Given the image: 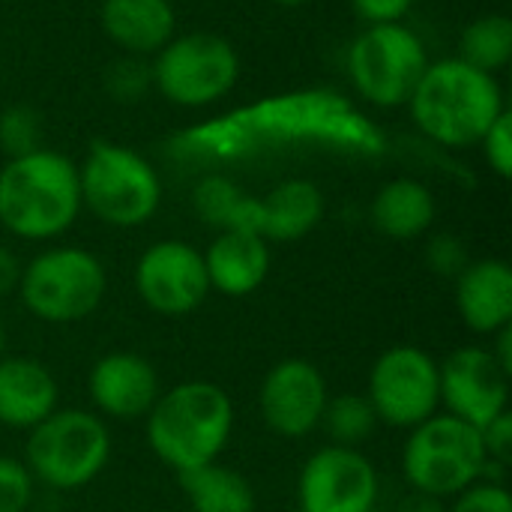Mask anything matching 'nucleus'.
<instances>
[{
  "label": "nucleus",
  "mask_w": 512,
  "mask_h": 512,
  "mask_svg": "<svg viewBox=\"0 0 512 512\" xmlns=\"http://www.w3.org/2000/svg\"><path fill=\"white\" fill-rule=\"evenodd\" d=\"M144 420L150 450L171 471L186 474L219 462L231 441L234 402L219 384L183 381L159 393Z\"/></svg>",
  "instance_id": "f257e3e1"
},
{
  "label": "nucleus",
  "mask_w": 512,
  "mask_h": 512,
  "mask_svg": "<svg viewBox=\"0 0 512 512\" xmlns=\"http://www.w3.org/2000/svg\"><path fill=\"white\" fill-rule=\"evenodd\" d=\"M81 210V180L69 156L33 150L0 171V222L21 240L63 234Z\"/></svg>",
  "instance_id": "f03ea898"
},
{
  "label": "nucleus",
  "mask_w": 512,
  "mask_h": 512,
  "mask_svg": "<svg viewBox=\"0 0 512 512\" xmlns=\"http://www.w3.org/2000/svg\"><path fill=\"white\" fill-rule=\"evenodd\" d=\"M414 123L447 147H474L504 114V96L489 72L465 60L429 63L411 96Z\"/></svg>",
  "instance_id": "7ed1b4c3"
},
{
  "label": "nucleus",
  "mask_w": 512,
  "mask_h": 512,
  "mask_svg": "<svg viewBox=\"0 0 512 512\" xmlns=\"http://www.w3.org/2000/svg\"><path fill=\"white\" fill-rule=\"evenodd\" d=\"M111 459V432L99 414L81 408H57L30 429L24 465L33 480L75 492L93 483Z\"/></svg>",
  "instance_id": "20e7f679"
},
{
  "label": "nucleus",
  "mask_w": 512,
  "mask_h": 512,
  "mask_svg": "<svg viewBox=\"0 0 512 512\" xmlns=\"http://www.w3.org/2000/svg\"><path fill=\"white\" fill-rule=\"evenodd\" d=\"M486 465L489 456L483 450L480 429L441 411L414 426L402 450V471L408 486L441 501L456 498L483 480Z\"/></svg>",
  "instance_id": "39448f33"
},
{
  "label": "nucleus",
  "mask_w": 512,
  "mask_h": 512,
  "mask_svg": "<svg viewBox=\"0 0 512 512\" xmlns=\"http://www.w3.org/2000/svg\"><path fill=\"white\" fill-rule=\"evenodd\" d=\"M108 291L102 261L78 246H60L21 267L18 294L27 312L45 324H75L93 315Z\"/></svg>",
  "instance_id": "423d86ee"
},
{
  "label": "nucleus",
  "mask_w": 512,
  "mask_h": 512,
  "mask_svg": "<svg viewBox=\"0 0 512 512\" xmlns=\"http://www.w3.org/2000/svg\"><path fill=\"white\" fill-rule=\"evenodd\" d=\"M78 180L81 204L114 228L144 225L162 201V183L153 165L120 144H93Z\"/></svg>",
  "instance_id": "0eeeda50"
},
{
  "label": "nucleus",
  "mask_w": 512,
  "mask_h": 512,
  "mask_svg": "<svg viewBox=\"0 0 512 512\" xmlns=\"http://www.w3.org/2000/svg\"><path fill=\"white\" fill-rule=\"evenodd\" d=\"M348 69L363 99L393 108L411 102L420 78L429 69V57L417 33L399 21L369 24V30H363L348 51Z\"/></svg>",
  "instance_id": "6e6552de"
},
{
  "label": "nucleus",
  "mask_w": 512,
  "mask_h": 512,
  "mask_svg": "<svg viewBox=\"0 0 512 512\" xmlns=\"http://www.w3.org/2000/svg\"><path fill=\"white\" fill-rule=\"evenodd\" d=\"M366 399L378 423L411 432L441 411L438 360L417 345L387 348L369 372Z\"/></svg>",
  "instance_id": "1a4fd4ad"
},
{
  "label": "nucleus",
  "mask_w": 512,
  "mask_h": 512,
  "mask_svg": "<svg viewBox=\"0 0 512 512\" xmlns=\"http://www.w3.org/2000/svg\"><path fill=\"white\" fill-rule=\"evenodd\" d=\"M240 72L237 51L216 33L171 39L153 66V81L177 105H207L225 96Z\"/></svg>",
  "instance_id": "9d476101"
},
{
  "label": "nucleus",
  "mask_w": 512,
  "mask_h": 512,
  "mask_svg": "<svg viewBox=\"0 0 512 512\" xmlns=\"http://www.w3.org/2000/svg\"><path fill=\"white\" fill-rule=\"evenodd\" d=\"M297 492L300 512H372L381 480L366 453L327 444L306 459Z\"/></svg>",
  "instance_id": "9b49d317"
},
{
  "label": "nucleus",
  "mask_w": 512,
  "mask_h": 512,
  "mask_svg": "<svg viewBox=\"0 0 512 512\" xmlns=\"http://www.w3.org/2000/svg\"><path fill=\"white\" fill-rule=\"evenodd\" d=\"M135 288L144 306L156 315H189L210 294L204 255L183 240L153 243L138 258Z\"/></svg>",
  "instance_id": "f8f14e48"
},
{
  "label": "nucleus",
  "mask_w": 512,
  "mask_h": 512,
  "mask_svg": "<svg viewBox=\"0 0 512 512\" xmlns=\"http://www.w3.org/2000/svg\"><path fill=\"white\" fill-rule=\"evenodd\" d=\"M438 372L441 405L447 408L444 414L483 429L510 408V375L498 366L489 348L462 345L444 363H438Z\"/></svg>",
  "instance_id": "ddd939ff"
},
{
  "label": "nucleus",
  "mask_w": 512,
  "mask_h": 512,
  "mask_svg": "<svg viewBox=\"0 0 512 512\" xmlns=\"http://www.w3.org/2000/svg\"><path fill=\"white\" fill-rule=\"evenodd\" d=\"M330 390L321 369L309 360L291 357L276 363L261 384V417L279 438H306L321 426Z\"/></svg>",
  "instance_id": "4468645a"
},
{
  "label": "nucleus",
  "mask_w": 512,
  "mask_h": 512,
  "mask_svg": "<svg viewBox=\"0 0 512 512\" xmlns=\"http://www.w3.org/2000/svg\"><path fill=\"white\" fill-rule=\"evenodd\" d=\"M90 399L102 417L111 420H144L159 399V375L141 354L114 351L93 363L87 381Z\"/></svg>",
  "instance_id": "2eb2a0df"
},
{
  "label": "nucleus",
  "mask_w": 512,
  "mask_h": 512,
  "mask_svg": "<svg viewBox=\"0 0 512 512\" xmlns=\"http://www.w3.org/2000/svg\"><path fill=\"white\" fill-rule=\"evenodd\" d=\"M456 309L468 330L495 336L512 324V267L498 258L471 261L456 276Z\"/></svg>",
  "instance_id": "dca6fc26"
},
{
  "label": "nucleus",
  "mask_w": 512,
  "mask_h": 512,
  "mask_svg": "<svg viewBox=\"0 0 512 512\" xmlns=\"http://www.w3.org/2000/svg\"><path fill=\"white\" fill-rule=\"evenodd\" d=\"M54 375L30 357H0V426L33 429L57 411Z\"/></svg>",
  "instance_id": "f3484780"
},
{
  "label": "nucleus",
  "mask_w": 512,
  "mask_h": 512,
  "mask_svg": "<svg viewBox=\"0 0 512 512\" xmlns=\"http://www.w3.org/2000/svg\"><path fill=\"white\" fill-rule=\"evenodd\" d=\"M210 288L225 297H246L258 291L270 273V246L252 231H222L204 252Z\"/></svg>",
  "instance_id": "a211bd4d"
},
{
  "label": "nucleus",
  "mask_w": 512,
  "mask_h": 512,
  "mask_svg": "<svg viewBox=\"0 0 512 512\" xmlns=\"http://www.w3.org/2000/svg\"><path fill=\"white\" fill-rule=\"evenodd\" d=\"M105 33L126 51H162L174 39V9L168 0H105Z\"/></svg>",
  "instance_id": "6ab92c4d"
},
{
  "label": "nucleus",
  "mask_w": 512,
  "mask_h": 512,
  "mask_svg": "<svg viewBox=\"0 0 512 512\" xmlns=\"http://www.w3.org/2000/svg\"><path fill=\"white\" fill-rule=\"evenodd\" d=\"M264 240L288 243L306 237L324 216V195L312 180H285L267 198H258Z\"/></svg>",
  "instance_id": "aec40b11"
},
{
  "label": "nucleus",
  "mask_w": 512,
  "mask_h": 512,
  "mask_svg": "<svg viewBox=\"0 0 512 512\" xmlns=\"http://www.w3.org/2000/svg\"><path fill=\"white\" fill-rule=\"evenodd\" d=\"M372 222L393 240H414L435 222V198L417 180H393L372 201Z\"/></svg>",
  "instance_id": "412c9836"
},
{
  "label": "nucleus",
  "mask_w": 512,
  "mask_h": 512,
  "mask_svg": "<svg viewBox=\"0 0 512 512\" xmlns=\"http://www.w3.org/2000/svg\"><path fill=\"white\" fill-rule=\"evenodd\" d=\"M180 486L192 512H255L252 483L219 462L180 474Z\"/></svg>",
  "instance_id": "4be33fe9"
},
{
  "label": "nucleus",
  "mask_w": 512,
  "mask_h": 512,
  "mask_svg": "<svg viewBox=\"0 0 512 512\" xmlns=\"http://www.w3.org/2000/svg\"><path fill=\"white\" fill-rule=\"evenodd\" d=\"M195 210L198 216L219 228V231H252L258 234L261 222V207L258 198H246L231 180L225 177H204L195 186Z\"/></svg>",
  "instance_id": "5701e85b"
},
{
  "label": "nucleus",
  "mask_w": 512,
  "mask_h": 512,
  "mask_svg": "<svg viewBox=\"0 0 512 512\" xmlns=\"http://www.w3.org/2000/svg\"><path fill=\"white\" fill-rule=\"evenodd\" d=\"M462 57L468 66L480 72H498L512 57V21L507 15H483L468 24L462 33Z\"/></svg>",
  "instance_id": "b1692460"
},
{
  "label": "nucleus",
  "mask_w": 512,
  "mask_h": 512,
  "mask_svg": "<svg viewBox=\"0 0 512 512\" xmlns=\"http://www.w3.org/2000/svg\"><path fill=\"white\" fill-rule=\"evenodd\" d=\"M324 432L336 447H360L378 426V417L369 405L366 396L360 393H342L327 399L324 417H321Z\"/></svg>",
  "instance_id": "393cba45"
},
{
  "label": "nucleus",
  "mask_w": 512,
  "mask_h": 512,
  "mask_svg": "<svg viewBox=\"0 0 512 512\" xmlns=\"http://www.w3.org/2000/svg\"><path fill=\"white\" fill-rule=\"evenodd\" d=\"M36 141H39V117H36L33 108L18 105V108H9V111L0 117V147H3L12 159L39 150Z\"/></svg>",
  "instance_id": "a878e982"
},
{
  "label": "nucleus",
  "mask_w": 512,
  "mask_h": 512,
  "mask_svg": "<svg viewBox=\"0 0 512 512\" xmlns=\"http://www.w3.org/2000/svg\"><path fill=\"white\" fill-rule=\"evenodd\" d=\"M33 483L24 462L0 456V512H27L33 504Z\"/></svg>",
  "instance_id": "bb28decb"
},
{
  "label": "nucleus",
  "mask_w": 512,
  "mask_h": 512,
  "mask_svg": "<svg viewBox=\"0 0 512 512\" xmlns=\"http://www.w3.org/2000/svg\"><path fill=\"white\" fill-rule=\"evenodd\" d=\"M447 512H512V498L504 483L477 480L474 486L456 495Z\"/></svg>",
  "instance_id": "cd10ccee"
},
{
  "label": "nucleus",
  "mask_w": 512,
  "mask_h": 512,
  "mask_svg": "<svg viewBox=\"0 0 512 512\" xmlns=\"http://www.w3.org/2000/svg\"><path fill=\"white\" fill-rule=\"evenodd\" d=\"M480 144L486 147V159H489L492 171H495L498 177L510 180L512 177V114L510 111H504V114L492 123V129L486 132V138H483Z\"/></svg>",
  "instance_id": "c85d7f7f"
},
{
  "label": "nucleus",
  "mask_w": 512,
  "mask_h": 512,
  "mask_svg": "<svg viewBox=\"0 0 512 512\" xmlns=\"http://www.w3.org/2000/svg\"><path fill=\"white\" fill-rule=\"evenodd\" d=\"M429 264L435 273L441 276H459L471 261H468V252H465V243L453 234H441L429 243Z\"/></svg>",
  "instance_id": "c756f323"
},
{
  "label": "nucleus",
  "mask_w": 512,
  "mask_h": 512,
  "mask_svg": "<svg viewBox=\"0 0 512 512\" xmlns=\"http://www.w3.org/2000/svg\"><path fill=\"white\" fill-rule=\"evenodd\" d=\"M483 438V450L489 456V462H498L504 468H510L512 462V411H501L492 423H486L480 429Z\"/></svg>",
  "instance_id": "7c9ffc66"
},
{
  "label": "nucleus",
  "mask_w": 512,
  "mask_h": 512,
  "mask_svg": "<svg viewBox=\"0 0 512 512\" xmlns=\"http://www.w3.org/2000/svg\"><path fill=\"white\" fill-rule=\"evenodd\" d=\"M150 78H153L150 66L135 63V60H123V63H114L111 66L108 87H111V93L117 99H138L147 90V81Z\"/></svg>",
  "instance_id": "2f4dec72"
},
{
  "label": "nucleus",
  "mask_w": 512,
  "mask_h": 512,
  "mask_svg": "<svg viewBox=\"0 0 512 512\" xmlns=\"http://www.w3.org/2000/svg\"><path fill=\"white\" fill-rule=\"evenodd\" d=\"M354 12L369 24H396L414 0H351Z\"/></svg>",
  "instance_id": "473e14b6"
},
{
  "label": "nucleus",
  "mask_w": 512,
  "mask_h": 512,
  "mask_svg": "<svg viewBox=\"0 0 512 512\" xmlns=\"http://www.w3.org/2000/svg\"><path fill=\"white\" fill-rule=\"evenodd\" d=\"M18 282H21V264L6 246H0V300L18 291Z\"/></svg>",
  "instance_id": "72a5a7b5"
},
{
  "label": "nucleus",
  "mask_w": 512,
  "mask_h": 512,
  "mask_svg": "<svg viewBox=\"0 0 512 512\" xmlns=\"http://www.w3.org/2000/svg\"><path fill=\"white\" fill-rule=\"evenodd\" d=\"M492 351V357L498 360V366L512 375V324L507 327H501L498 333H495V348H489Z\"/></svg>",
  "instance_id": "f704fd0d"
},
{
  "label": "nucleus",
  "mask_w": 512,
  "mask_h": 512,
  "mask_svg": "<svg viewBox=\"0 0 512 512\" xmlns=\"http://www.w3.org/2000/svg\"><path fill=\"white\" fill-rule=\"evenodd\" d=\"M399 512H447L441 498H432V495H420V492H411L402 504Z\"/></svg>",
  "instance_id": "c9c22d12"
},
{
  "label": "nucleus",
  "mask_w": 512,
  "mask_h": 512,
  "mask_svg": "<svg viewBox=\"0 0 512 512\" xmlns=\"http://www.w3.org/2000/svg\"><path fill=\"white\" fill-rule=\"evenodd\" d=\"M273 3H279V6H300V3H309V0H273Z\"/></svg>",
  "instance_id": "e433bc0d"
},
{
  "label": "nucleus",
  "mask_w": 512,
  "mask_h": 512,
  "mask_svg": "<svg viewBox=\"0 0 512 512\" xmlns=\"http://www.w3.org/2000/svg\"><path fill=\"white\" fill-rule=\"evenodd\" d=\"M3 345H6V333H3V324H0V357H3Z\"/></svg>",
  "instance_id": "4c0bfd02"
}]
</instances>
